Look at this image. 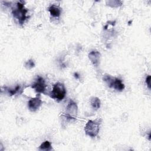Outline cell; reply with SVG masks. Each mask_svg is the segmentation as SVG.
<instances>
[{"label": "cell", "instance_id": "1", "mask_svg": "<svg viewBox=\"0 0 151 151\" xmlns=\"http://www.w3.org/2000/svg\"><path fill=\"white\" fill-rule=\"evenodd\" d=\"M27 12L28 10L24 6V2L21 1L18 2L16 4V7L12 10L13 16L18 19L21 25H22L27 18Z\"/></svg>", "mask_w": 151, "mask_h": 151}, {"label": "cell", "instance_id": "2", "mask_svg": "<svg viewBox=\"0 0 151 151\" xmlns=\"http://www.w3.org/2000/svg\"><path fill=\"white\" fill-rule=\"evenodd\" d=\"M101 123V119H97L95 120H88L84 127L86 134L92 137H96L99 132L100 125Z\"/></svg>", "mask_w": 151, "mask_h": 151}, {"label": "cell", "instance_id": "3", "mask_svg": "<svg viewBox=\"0 0 151 151\" xmlns=\"http://www.w3.org/2000/svg\"><path fill=\"white\" fill-rule=\"evenodd\" d=\"M66 94V89L63 83H57L52 87V90L50 93L51 98L55 99L58 101L62 100Z\"/></svg>", "mask_w": 151, "mask_h": 151}, {"label": "cell", "instance_id": "4", "mask_svg": "<svg viewBox=\"0 0 151 151\" xmlns=\"http://www.w3.org/2000/svg\"><path fill=\"white\" fill-rule=\"evenodd\" d=\"M103 79L109 87L113 88L116 90L121 91L123 90L125 87L124 84L122 83V80L118 78L113 77L110 75H105Z\"/></svg>", "mask_w": 151, "mask_h": 151}, {"label": "cell", "instance_id": "5", "mask_svg": "<svg viewBox=\"0 0 151 151\" xmlns=\"http://www.w3.org/2000/svg\"><path fill=\"white\" fill-rule=\"evenodd\" d=\"M77 111L78 108L76 103L73 100H70L68 103L64 114L65 117L68 120H75L77 117Z\"/></svg>", "mask_w": 151, "mask_h": 151}, {"label": "cell", "instance_id": "6", "mask_svg": "<svg viewBox=\"0 0 151 151\" xmlns=\"http://www.w3.org/2000/svg\"><path fill=\"white\" fill-rule=\"evenodd\" d=\"M32 88H34L36 92L38 93H42L44 92L46 85L44 79L40 76H38L36 79L35 81L31 86Z\"/></svg>", "mask_w": 151, "mask_h": 151}, {"label": "cell", "instance_id": "7", "mask_svg": "<svg viewBox=\"0 0 151 151\" xmlns=\"http://www.w3.org/2000/svg\"><path fill=\"white\" fill-rule=\"evenodd\" d=\"M41 104H42V101L40 98L34 97V98L31 99L29 100L28 103V106L29 109L31 111H35L39 109Z\"/></svg>", "mask_w": 151, "mask_h": 151}, {"label": "cell", "instance_id": "8", "mask_svg": "<svg viewBox=\"0 0 151 151\" xmlns=\"http://www.w3.org/2000/svg\"><path fill=\"white\" fill-rule=\"evenodd\" d=\"M100 56V53L96 50H93L90 51L88 54L89 60L91 61V63L96 67H97L99 64Z\"/></svg>", "mask_w": 151, "mask_h": 151}, {"label": "cell", "instance_id": "9", "mask_svg": "<svg viewBox=\"0 0 151 151\" xmlns=\"http://www.w3.org/2000/svg\"><path fill=\"white\" fill-rule=\"evenodd\" d=\"M48 11L51 15H52L54 17H59L61 14L60 8L55 5H51L48 8Z\"/></svg>", "mask_w": 151, "mask_h": 151}, {"label": "cell", "instance_id": "10", "mask_svg": "<svg viewBox=\"0 0 151 151\" xmlns=\"http://www.w3.org/2000/svg\"><path fill=\"white\" fill-rule=\"evenodd\" d=\"M4 90L6 92V93L9 96H13V95L16 94L17 93H21V92H19V91L21 90H22L21 87L19 85H17L14 88H11L8 87H4Z\"/></svg>", "mask_w": 151, "mask_h": 151}, {"label": "cell", "instance_id": "11", "mask_svg": "<svg viewBox=\"0 0 151 151\" xmlns=\"http://www.w3.org/2000/svg\"><path fill=\"white\" fill-rule=\"evenodd\" d=\"M90 103L91 105L92 106V107L95 109V110H97L100 108V100L98 97H92L90 100Z\"/></svg>", "mask_w": 151, "mask_h": 151}, {"label": "cell", "instance_id": "12", "mask_svg": "<svg viewBox=\"0 0 151 151\" xmlns=\"http://www.w3.org/2000/svg\"><path fill=\"white\" fill-rule=\"evenodd\" d=\"M40 150H51L52 149L51 143L49 141H45L39 147Z\"/></svg>", "mask_w": 151, "mask_h": 151}, {"label": "cell", "instance_id": "13", "mask_svg": "<svg viewBox=\"0 0 151 151\" xmlns=\"http://www.w3.org/2000/svg\"><path fill=\"white\" fill-rule=\"evenodd\" d=\"M35 66V63L32 60H29L25 63V67L27 69H31Z\"/></svg>", "mask_w": 151, "mask_h": 151}, {"label": "cell", "instance_id": "14", "mask_svg": "<svg viewBox=\"0 0 151 151\" xmlns=\"http://www.w3.org/2000/svg\"><path fill=\"white\" fill-rule=\"evenodd\" d=\"M146 83L147 84V87L150 89V76L148 75L146 78Z\"/></svg>", "mask_w": 151, "mask_h": 151}, {"label": "cell", "instance_id": "15", "mask_svg": "<svg viewBox=\"0 0 151 151\" xmlns=\"http://www.w3.org/2000/svg\"><path fill=\"white\" fill-rule=\"evenodd\" d=\"M74 77H75L76 78H78V75L77 74V73H74Z\"/></svg>", "mask_w": 151, "mask_h": 151}]
</instances>
